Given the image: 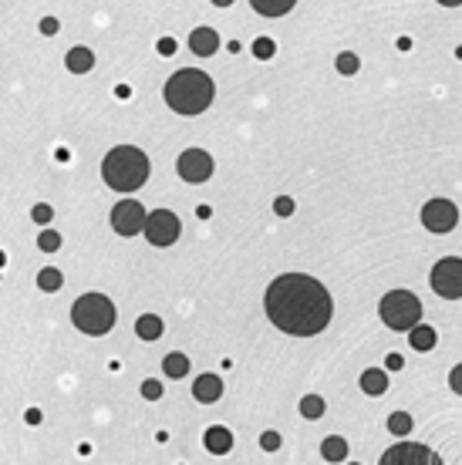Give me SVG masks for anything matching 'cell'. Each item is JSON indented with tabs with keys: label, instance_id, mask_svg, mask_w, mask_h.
<instances>
[{
	"label": "cell",
	"instance_id": "obj_1",
	"mask_svg": "<svg viewBox=\"0 0 462 465\" xmlns=\"http://www.w3.org/2000/svg\"><path fill=\"white\" fill-rule=\"evenodd\" d=\"M263 310L270 317V324L280 327L291 337H314L331 324L334 300L308 273H284L277 277L267 294H263Z\"/></svg>",
	"mask_w": 462,
	"mask_h": 465
},
{
	"label": "cell",
	"instance_id": "obj_2",
	"mask_svg": "<svg viewBox=\"0 0 462 465\" xmlns=\"http://www.w3.org/2000/svg\"><path fill=\"white\" fill-rule=\"evenodd\" d=\"M213 78L206 71H196V68H183L166 81V105L179 115H202L213 105Z\"/></svg>",
	"mask_w": 462,
	"mask_h": 465
},
{
	"label": "cell",
	"instance_id": "obj_3",
	"mask_svg": "<svg viewBox=\"0 0 462 465\" xmlns=\"http://www.w3.org/2000/svg\"><path fill=\"white\" fill-rule=\"evenodd\" d=\"M102 175L115 192H135L149 179V155L135 145H115L102 159Z\"/></svg>",
	"mask_w": 462,
	"mask_h": 465
},
{
	"label": "cell",
	"instance_id": "obj_4",
	"mask_svg": "<svg viewBox=\"0 0 462 465\" xmlns=\"http://www.w3.org/2000/svg\"><path fill=\"white\" fill-rule=\"evenodd\" d=\"M71 321L81 334L88 337H102L115 327V304L105 294H81L71 307Z\"/></svg>",
	"mask_w": 462,
	"mask_h": 465
},
{
	"label": "cell",
	"instance_id": "obj_5",
	"mask_svg": "<svg viewBox=\"0 0 462 465\" xmlns=\"http://www.w3.org/2000/svg\"><path fill=\"white\" fill-rule=\"evenodd\" d=\"M378 314H382V321L391 330H412V327L422 324V304L408 290H391V294H385L382 304H378Z\"/></svg>",
	"mask_w": 462,
	"mask_h": 465
},
{
	"label": "cell",
	"instance_id": "obj_6",
	"mask_svg": "<svg viewBox=\"0 0 462 465\" xmlns=\"http://www.w3.org/2000/svg\"><path fill=\"white\" fill-rule=\"evenodd\" d=\"M432 290L446 300H459L462 297V260L459 256H442L432 266Z\"/></svg>",
	"mask_w": 462,
	"mask_h": 465
},
{
	"label": "cell",
	"instance_id": "obj_7",
	"mask_svg": "<svg viewBox=\"0 0 462 465\" xmlns=\"http://www.w3.org/2000/svg\"><path fill=\"white\" fill-rule=\"evenodd\" d=\"M179 232H183V223H179V216L169 213V209H155V213H149V219H145V240H149L152 247H172V243L179 240Z\"/></svg>",
	"mask_w": 462,
	"mask_h": 465
},
{
	"label": "cell",
	"instance_id": "obj_8",
	"mask_svg": "<svg viewBox=\"0 0 462 465\" xmlns=\"http://www.w3.org/2000/svg\"><path fill=\"white\" fill-rule=\"evenodd\" d=\"M378 465H442V459L422 442H399L382 455Z\"/></svg>",
	"mask_w": 462,
	"mask_h": 465
},
{
	"label": "cell",
	"instance_id": "obj_9",
	"mask_svg": "<svg viewBox=\"0 0 462 465\" xmlns=\"http://www.w3.org/2000/svg\"><path fill=\"white\" fill-rule=\"evenodd\" d=\"M145 219H149V213L142 209V202L122 199L111 209V230L118 236H135V232H145Z\"/></svg>",
	"mask_w": 462,
	"mask_h": 465
},
{
	"label": "cell",
	"instance_id": "obj_10",
	"mask_svg": "<svg viewBox=\"0 0 462 465\" xmlns=\"http://www.w3.org/2000/svg\"><path fill=\"white\" fill-rule=\"evenodd\" d=\"M422 223L432 232H452L459 226V209L449 199H429L422 206Z\"/></svg>",
	"mask_w": 462,
	"mask_h": 465
},
{
	"label": "cell",
	"instance_id": "obj_11",
	"mask_svg": "<svg viewBox=\"0 0 462 465\" xmlns=\"http://www.w3.org/2000/svg\"><path fill=\"white\" fill-rule=\"evenodd\" d=\"M176 169H179V175H183L186 182H206V179L213 175L216 162L206 149H186V152L176 159Z\"/></svg>",
	"mask_w": 462,
	"mask_h": 465
},
{
	"label": "cell",
	"instance_id": "obj_12",
	"mask_svg": "<svg viewBox=\"0 0 462 465\" xmlns=\"http://www.w3.org/2000/svg\"><path fill=\"white\" fill-rule=\"evenodd\" d=\"M193 398L202 404H213L223 398V378L219 374H200L196 385H193Z\"/></svg>",
	"mask_w": 462,
	"mask_h": 465
},
{
	"label": "cell",
	"instance_id": "obj_13",
	"mask_svg": "<svg viewBox=\"0 0 462 465\" xmlns=\"http://www.w3.org/2000/svg\"><path fill=\"white\" fill-rule=\"evenodd\" d=\"M189 51L193 54H200V58H209L219 51V34L213 27H196V31L189 34Z\"/></svg>",
	"mask_w": 462,
	"mask_h": 465
},
{
	"label": "cell",
	"instance_id": "obj_14",
	"mask_svg": "<svg viewBox=\"0 0 462 465\" xmlns=\"http://www.w3.org/2000/svg\"><path fill=\"white\" fill-rule=\"evenodd\" d=\"M202 445L213 452V455H226L233 449V432L223 428V425H213V428H206V435H202Z\"/></svg>",
	"mask_w": 462,
	"mask_h": 465
},
{
	"label": "cell",
	"instance_id": "obj_15",
	"mask_svg": "<svg viewBox=\"0 0 462 465\" xmlns=\"http://www.w3.org/2000/svg\"><path fill=\"white\" fill-rule=\"evenodd\" d=\"M64 64H68V71L85 75V71H92L95 68V54L88 51V47H71V51L64 54Z\"/></svg>",
	"mask_w": 462,
	"mask_h": 465
},
{
	"label": "cell",
	"instance_id": "obj_16",
	"mask_svg": "<svg viewBox=\"0 0 462 465\" xmlns=\"http://www.w3.org/2000/svg\"><path fill=\"white\" fill-rule=\"evenodd\" d=\"M162 330H166V324H162V317H155V314H142L139 321H135V334H139L142 341H159Z\"/></svg>",
	"mask_w": 462,
	"mask_h": 465
},
{
	"label": "cell",
	"instance_id": "obj_17",
	"mask_svg": "<svg viewBox=\"0 0 462 465\" xmlns=\"http://www.w3.org/2000/svg\"><path fill=\"white\" fill-rule=\"evenodd\" d=\"M435 341H439V334H435V327H429V324H418V327H412L408 330V344L415 347V351H432L435 347Z\"/></svg>",
	"mask_w": 462,
	"mask_h": 465
},
{
	"label": "cell",
	"instance_id": "obj_18",
	"mask_svg": "<svg viewBox=\"0 0 462 465\" xmlns=\"http://www.w3.org/2000/svg\"><path fill=\"white\" fill-rule=\"evenodd\" d=\"M321 455H324V462H344L348 459V442L341 435H327L321 442Z\"/></svg>",
	"mask_w": 462,
	"mask_h": 465
},
{
	"label": "cell",
	"instance_id": "obj_19",
	"mask_svg": "<svg viewBox=\"0 0 462 465\" xmlns=\"http://www.w3.org/2000/svg\"><path fill=\"white\" fill-rule=\"evenodd\" d=\"M361 391L365 395H385L388 391V374L382 368H368L361 374Z\"/></svg>",
	"mask_w": 462,
	"mask_h": 465
},
{
	"label": "cell",
	"instance_id": "obj_20",
	"mask_svg": "<svg viewBox=\"0 0 462 465\" xmlns=\"http://www.w3.org/2000/svg\"><path fill=\"white\" fill-rule=\"evenodd\" d=\"M162 371H166V378H183V374H189V357L183 354V351H172V354L162 357Z\"/></svg>",
	"mask_w": 462,
	"mask_h": 465
},
{
	"label": "cell",
	"instance_id": "obj_21",
	"mask_svg": "<svg viewBox=\"0 0 462 465\" xmlns=\"http://www.w3.org/2000/svg\"><path fill=\"white\" fill-rule=\"evenodd\" d=\"M250 4H253V11L263 17H284L297 0H250Z\"/></svg>",
	"mask_w": 462,
	"mask_h": 465
},
{
	"label": "cell",
	"instance_id": "obj_22",
	"mask_svg": "<svg viewBox=\"0 0 462 465\" xmlns=\"http://www.w3.org/2000/svg\"><path fill=\"white\" fill-rule=\"evenodd\" d=\"M61 283H64L61 270H54V266H44V270L37 273V287H41V290H47V294L61 290Z\"/></svg>",
	"mask_w": 462,
	"mask_h": 465
},
{
	"label": "cell",
	"instance_id": "obj_23",
	"mask_svg": "<svg viewBox=\"0 0 462 465\" xmlns=\"http://www.w3.org/2000/svg\"><path fill=\"white\" fill-rule=\"evenodd\" d=\"M324 408H327V404H324L321 395H308V398H300V415H304V418H310V421L321 418Z\"/></svg>",
	"mask_w": 462,
	"mask_h": 465
},
{
	"label": "cell",
	"instance_id": "obj_24",
	"mask_svg": "<svg viewBox=\"0 0 462 465\" xmlns=\"http://www.w3.org/2000/svg\"><path fill=\"white\" fill-rule=\"evenodd\" d=\"M388 432L391 435H408L412 432V415L408 411H395V415H388Z\"/></svg>",
	"mask_w": 462,
	"mask_h": 465
},
{
	"label": "cell",
	"instance_id": "obj_25",
	"mask_svg": "<svg viewBox=\"0 0 462 465\" xmlns=\"http://www.w3.org/2000/svg\"><path fill=\"white\" fill-rule=\"evenodd\" d=\"M334 64H338L341 75H358V68H361V61H358L355 51H341L338 61H334Z\"/></svg>",
	"mask_w": 462,
	"mask_h": 465
},
{
	"label": "cell",
	"instance_id": "obj_26",
	"mask_svg": "<svg viewBox=\"0 0 462 465\" xmlns=\"http://www.w3.org/2000/svg\"><path fill=\"white\" fill-rule=\"evenodd\" d=\"M37 247L44 249V253H58L61 249V236L54 230H41V236H37Z\"/></svg>",
	"mask_w": 462,
	"mask_h": 465
},
{
	"label": "cell",
	"instance_id": "obj_27",
	"mask_svg": "<svg viewBox=\"0 0 462 465\" xmlns=\"http://www.w3.org/2000/svg\"><path fill=\"white\" fill-rule=\"evenodd\" d=\"M253 54H257L260 61H270V58L277 54V44H274L270 37H257V41H253Z\"/></svg>",
	"mask_w": 462,
	"mask_h": 465
},
{
	"label": "cell",
	"instance_id": "obj_28",
	"mask_svg": "<svg viewBox=\"0 0 462 465\" xmlns=\"http://www.w3.org/2000/svg\"><path fill=\"white\" fill-rule=\"evenodd\" d=\"M31 216H34V223H41V226H47V223L54 219V209H51L47 202H37V206H34V209H31Z\"/></svg>",
	"mask_w": 462,
	"mask_h": 465
},
{
	"label": "cell",
	"instance_id": "obj_29",
	"mask_svg": "<svg viewBox=\"0 0 462 465\" xmlns=\"http://www.w3.org/2000/svg\"><path fill=\"white\" fill-rule=\"evenodd\" d=\"M142 398H149V402H159V398H162V385H159L155 378L142 381Z\"/></svg>",
	"mask_w": 462,
	"mask_h": 465
},
{
	"label": "cell",
	"instance_id": "obj_30",
	"mask_svg": "<svg viewBox=\"0 0 462 465\" xmlns=\"http://www.w3.org/2000/svg\"><path fill=\"white\" fill-rule=\"evenodd\" d=\"M293 209H297V206H293L291 196H277V199H274V213H277V216H293Z\"/></svg>",
	"mask_w": 462,
	"mask_h": 465
},
{
	"label": "cell",
	"instance_id": "obj_31",
	"mask_svg": "<svg viewBox=\"0 0 462 465\" xmlns=\"http://www.w3.org/2000/svg\"><path fill=\"white\" fill-rule=\"evenodd\" d=\"M37 31L47 34V37H54V34L61 31V24H58V17H41V24H37Z\"/></svg>",
	"mask_w": 462,
	"mask_h": 465
},
{
	"label": "cell",
	"instance_id": "obj_32",
	"mask_svg": "<svg viewBox=\"0 0 462 465\" xmlns=\"http://www.w3.org/2000/svg\"><path fill=\"white\" fill-rule=\"evenodd\" d=\"M260 445H263V452H277L280 449V432H263Z\"/></svg>",
	"mask_w": 462,
	"mask_h": 465
},
{
	"label": "cell",
	"instance_id": "obj_33",
	"mask_svg": "<svg viewBox=\"0 0 462 465\" xmlns=\"http://www.w3.org/2000/svg\"><path fill=\"white\" fill-rule=\"evenodd\" d=\"M449 388H452L456 395H462V364L452 368V374H449Z\"/></svg>",
	"mask_w": 462,
	"mask_h": 465
},
{
	"label": "cell",
	"instance_id": "obj_34",
	"mask_svg": "<svg viewBox=\"0 0 462 465\" xmlns=\"http://www.w3.org/2000/svg\"><path fill=\"white\" fill-rule=\"evenodd\" d=\"M159 54H162V58H172V54H176V41H172V37H162V41H159Z\"/></svg>",
	"mask_w": 462,
	"mask_h": 465
},
{
	"label": "cell",
	"instance_id": "obj_35",
	"mask_svg": "<svg viewBox=\"0 0 462 465\" xmlns=\"http://www.w3.org/2000/svg\"><path fill=\"white\" fill-rule=\"evenodd\" d=\"M401 364H405V361H401V354H388L385 357V368H388V371H401Z\"/></svg>",
	"mask_w": 462,
	"mask_h": 465
},
{
	"label": "cell",
	"instance_id": "obj_36",
	"mask_svg": "<svg viewBox=\"0 0 462 465\" xmlns=\"http://www.w3.org/2000/svg\"><path fill=\"white\" fill-rule=\"evenodd\" d=\"M24 418H28V425H37V421H41V411H37V408H31Z\"/></svg>",
	"mask_w": 462,
	"mask_h": 465
},
{
	"label": "cell",
	"instance_id": "obj_37",
	"mask_svg": "<svg viewBox=\"0 0 462 465\" xmlns=\"http://www.w3.org/2000/svg\"><path fill=\"white\" fill-rule=\"evenodd\" d=\"M196 216H200V219H209V216H213V209H209V206H206V202H202L200 209H196Z\"/></svg>",
	"mask_w": 462,
	"mask_h": 465
},
{
	"label": "cell",
	"instance_id": "obj_38",
	"mask_svg": "<svg viewBox=\"0 0 462 465\" xmlns=\"http://www.w3.org/2000/svg\"><path fill=\"white\" fill-rule=\"evenodd\" d=\"M439 4H442V7H459L462 0H439Z\"/></svg>",
	"mask_w": 462,
	"mask_h": 465
},
{
	"label": "cell",
	"instance_id": "obj_39",
	"mask_svg": "<svg viewBox=\"0 0 462 465\" xmlns=\"http://www.w3.org/2000/svg\"><path fill=\"white\" fill-rule=\"evenodd\" d=\"M213 4H216V7H230L233 0H213Z\"/></svg>",
	"mask_w": 462,
	"mask_h": 465
},
{
	"label": "cell",
	"instance_id": "obj_40",
	"mask_svg": "<svg viewBox=\"0 0 462 465\" xmlns=\"http://www.w3.org/2000/svg\"><path fill=\"white\" fill-rule=\"evenodd\" d=\"M4 260H7V256H4V249H0V266H4Z\"/></svg>",
	"mask_w": 462,
	"mask_h": 465
},
{
	"label": "cell",
	"instance_id": "obj_41",
	"mask_svg": "<svg viewBox=\"0 0 462 465\" xmlns=\"http://www.w3.org/2000/svg\"><path fill=\"white\" fill-rule=\"evenodd\" d=\"M351 465H358V462H351Z\"/></svg>",
	"mask_w": 462,
	"mask_h": 465
}]
</instances>
